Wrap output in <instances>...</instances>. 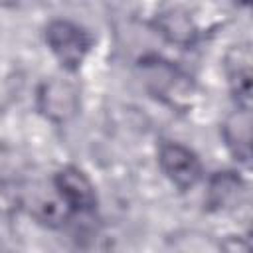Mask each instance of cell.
Instances as JSON below:
<instances>
[{
    "label": "cell",
    "mask_w": 253,
    "mask_h": 253,
    "mask_svg": "<svg viewBox=\"0 0 253 253\" xmlns=\"http://www.w3.org/2000/svg\"><path fill=\"white\" fill-rule=\"evenodd\" d=\"M140 75L148 93L162 103L176 111H186L192 107L196 97L194 81L172 61L162 57H144L140 61Z\"/></svg>",
    "instance_id": "cell-1"
},
{
    "label": "cell",
    "mask_w": 253,
    "mask_h": 253,
    "mask_svg": "<svg viewBox=\"0 0 253 253\" xmlns=\"http://www.w3.org/2000/svg\"><path fill=\"white\" fill-rule=\"evenodd\" d=\"M43 40L61 69L67 73H73L83 65L93 45L91 34L83 26L65 18L51 20L43 30Z\"/></svg>",
    "instance_id": "cell-2"
},
{
    "label": "cell",
    "mask_w": 253,
    "mask_h": 253,
    "mask_svg": "<svg viewBox=\"0 0 253 253\" xmlns=\"http://www.w3.org/2000/svg\"><path fill=\"white\" fill-rule=\"evenodd\" d=\"M36 109L53 125H65L73 121L81 109L77 83L63 75H51L43 79L36 91Z\"/></svg>",
    "instance_id": "cell-3"
},
{
    "label": "cell",
    "mask_w": 253,
    "mask_h": 253,
    "mask_svg": "<svg viewBox=\"0 0 253 253\" xmlns=\"http://www.w3.org/2000/svg\"><path fill=\"white\" fill-rule=\"evenodd\" d=\"M158 166L168 182L180 192H188L204 178V166L200 156L186 144L176 140H164L158 146Z\"/></svg>",
    "instance_id": "cell-4"
},
{
    "label": "cell",
    "mask_w": 253,
    "mask_h": 253,
    "mask_svg": "<svg viewBox=\"0 0 253 253\" xmlns=\"http://www.w3.org/2000/svg\"><path fill=\"white\" fill-rule=\"evenodd\" d=\"M53 188L71 213H93L97 208V192L91 178L73 164L59 168L53 176Z\"/></svg>",
    "instance_id": "cell-5"
},
{
    "label": "cell",
    "mask_w": 253,
    "mask_h": 253,
    "mask_svg": "<svg viewBox=\"0 0 253 253\" xmlns=\"http://www.w3.org/2000/svg\"><path fill=\"white\" fill-rule=\"evenodd\" d=\"M251 63L253 57H251L249 42L235 43L225 51L223 69L237 107L251 109Z\"/></svg>",
    "instance_id": "cell-6"
},
{
    "label": "cell",
    "mask_w": 253,
    "mask_h": 253,
    "mask_svg": "<svg viewBox=\"0 0 253 253\" xmlns=\"http://www.w3.org/2000/svg\"><path fill=\"white\" fill-rule=\"evenodd\" d=\"M245 180L233 170H219L208 178L206 206L210 211L227 213L233 211L245 196Z\"/></svg>",
    "instance_id": "cell-7"
},
{
    "label": "cell",
    "mask_w": 253,
    "mask_h": 253,
    "mask_svg": "<svg viewBox=\"0 0 253 253\" xmlns=\"http://www.w3.org/2000/svg\"><path fill=\"white\" fill-rule=\"evenodd\" d=\"M221 138L229 154L241 162L249 164L251 160V109L235 107L221 123Z\"/></svg>",
    "instance_id": "cell-8"
},
{
    "label": "cell",
    "mask_w": 253,
    "mask_h": 253,
    "mask_svg": "<svg viewBox=\"0 0 253 253\" xmlns=\"http://www.w3.org/2000/svg\"><path fill=\"white\" fill-rule=\"evenodd\" d=\"M152 26L168 43L178 47H190L198 40V28L190 12L178 6L158 12L152 20Z\"/></svg>",
    "instance_id": "cell-9"
},
{
    "label": "cell",
    "mask_w": 253,
    "mask_h": 253,
    "mask_svg": "<svg viewBox=\"0 0 253 253\" xmlns=\"http://www.w3.org/2000/svg\"><path fill=\"white\" fill-rule=\"evenodd\" d=\"M20 0H0V6H4V8H8V6H16Z\"/></svg>",
    "instance_id": "cell-10"
},
{
    "label": "cell",
    "mask_w": 253,
    "mask_h": 253,
    "mask_svg": "<svg viewBox=\"0 0 253 253\" xmlns=\"http://www.w3.org/2000/svg\"><path fill=\"white\" fill-rule=\"evenodd\" d=\"M235 2H237V4H241V6H249V2H251V0H235Z\"/></svg>",
    "instance_id": "cell-11"
}]
</instances>
